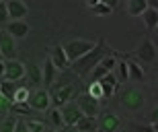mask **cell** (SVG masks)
<instances>
[{
  "instance_id": "obj_39",
  "label": "cell",
  "mask_w": 158,
  "mask_h": 132,
  "mask_svg": "<svg viewBox=\"0 0 158 132\" xmlns=\"http://www.w3.org/2000/svg\"><path fill=\"white\" fill-rule=\"evenodd\" d=\"M148 6L154 8V11H158V0H148Z\"/></svg>"
},
{
  "instance_id": "obj_23",
  "label": "cell",
  "mask_w": 158,
  "mask_h": 132,
  "mask_svg": "<svg viewBox=\"0 0 158 132\" xmlns=\"http://www.w3.org/2000/svg\"><path fill=\"white\" fill-rule=\"evenodd\" d=\"M47 116H49V122H52L56 128H64V116H62V109L60 108H49L47 109Z\"/></svg>"
},
{
  "instance_id": "obj_36",
  "label": "cell",
  "mask_w": 158,
  "mask_h": 132,
  "mask_svg": "<svg viewBox=\"0 0 158 132\" xmlns=\"http://www.w3.org/2000/svg\"><path fill=\"white\" fill-rule=\"evenodd\" d=\"M150 124H158V105L152 109V114H150Z\"/></svg>"
},
{
  "instance_id": "obj_10",
  "label": "cell",
  "mask_w": 158,
  "mask_h": 132,
  "mask_svg": "<svg viewBox=\"0 0 158 132\" xmlns=\"http://www.w3.org/2000/svg\"><path fill=\"white\" fill-rule=\"evenodd\" d=\"M115 64H117V58L113 54H107L103 60L99 62V64L93 68V72H90V77H93V81H99V78H103L107 74V72H111L113 68H115Z\"/></svg>"
},
{
  "instance_id": "obj_25",
  "label": "cell",
  "mask_w": 158,
  "mask_h": 132,
  "mask_svg": "<svg viewBox=\"0 0 158 132\" xmlns=\"http://www.w3.org/2000/svg\"><path fill=\"white\" fill-rule=\"evenodd\" d=\"M88 95L93 97V99H97V101H101V99H105V93H103V87H101L99 81H93V83L88 85Z\"/></svg>"
},
{
  "instance_id": "obj_31",
  "label": "cell",
  "mask_w": 158,
  "mask_h": 132,
  "mask_svg": "<svg viewBox=\"0 0 158 132\" xmlns=\"http://www.w3.org/2000/svg\"><path fill=\"white\" fill-rule=\"evenodd\" d=\"M93 11L97 12V15H101V17H109L113 8H109V6L103 4V2H99V4H94V6H93Z\"/></svg>"
},
{
  "instance_id": "obj_26",
  "label": "cell",
  "mask_w": 158,
  "mask_h": 132,
  "mask_svg": "<svg viewBox=\"0 0 158 132\" xmlns=\"http://www.w3.org/2000/svg\"><path fill=\"white\" fill-rule=\"evenodd\" d=\"M117 78H119V83H127L129 81V66L125 60H119L117 64Z\"/></svg>"
},
{
  "instance_id": "obj_18",
  "label": "cell",
  "mask_w": 158,
  "mask_h": 132,
  "mask_svg": "<svg viewBox=\"0 0 158 132\" xmlns=\"http://www.w3.org/2000/svg\"><path fill=\"white\" fill-rule=\"evenodd\" d=\"M74 126H76L80 132H97V128H99V120H97L94 116H82Z\"/></svg>"
},
{
  "instance_id": "obj_28",
  "label": "cell",
  "mask_w": 158,
  "mask_h": 132,
  "mask_svg": "<svg viewBox=\"0 0 158 132\" xmlns=\"http://www.w3.org/2000/svg\"><path fill=\"white\" fill-rule=\"evenodd\" d=\"M29 78H31V83L35 85H43V72H41L39 66H31V70H29Z\"/></svg>"
},
{
  "instance_id": "obj_14",
  "label": "cell",
  "mask_w": 158,
  "mask_h": 132,
  "mask_svg": "<svg viewBox=\"0 0 158 132\" xmlns=\"http://www.w3.org/2000/svg\"><path fill=\"white\" fill-rule=\"evenodd\" d=\"M135 56H138L142 62H154L156 60V46L152 43V39L146 37V39L140 43V48L135 50Z\"/></svg>"
},
{
  "instance_id": "obj_20",
  "label": "cell",
  "mask_w": 158,
  "mask_h": 132,
  "mask_svg": "<svg viewBox=\"0 0 158 132\" xmlns=\"http://www.w3.org/2000/svg\"><path fill=\"white\" fill-rule=\"evenodd\" d=\"M0 93L12 103V101H15V93H17V83L6 81V78H0Z\"/></svg>"
},
{
  "instance_id": "obj_35",
  "label": "cell",
  "mask_w": 158,
  "mask_h": 132,
  "mask_svg": "<svg viewBox=\"0 0 158 132\" xmlns=\"http://www.w3.org/2000/svg\"><path fill=\"white\" fill-rule=\"evenodd\" d=\"M134 130L135 132H154L152 126H142V124H134Z\"/></svg>"
},
{
  "instance_id": "obj_2",
  "label": "cell",
  "mask_w": 158,
  "mask_h": 132,
  "mask_svg": "<svg viewBox=\"0 0 158 132\" xmlns=\"http://www.w3.org/2000/svg\"><path fill=\"white\" fill-rule=\"evenodd\" d=\"M94 46H97V42H90V39H72V42H68L64 46V50H66V56H68V60H70V64H72V62H76L78 58L86 56Z\"/></svg>"
},
{
  "instance_id": "obj_1",
  "label": "cell",
  "mask_w": 158,
  "mask_h": 132,
  "mask_svg": "<svg viewBox=\"0 0 158 132\" xmlns=\"http://www.w3.org/2000/svg\"><path fill=\"white\" fill-rule=\"evenodd\" d=\"M107 54H109V46H107L105 39H101V42H97V46H94L86 56H82L76 62H72V68H74V72L80 74V77H88V74L93 72V68L99 64Z\"/></svg>"
},
{
  "instance_id": "obj_27",
  "label": "cell",
  "mask_w": 158,
  "mask_h": 132,
  "mask_svg": "<svg viewBox=\"0 0 158 132\" xmlns=\"http://www.w3.org/2000/svg\"><path fill=\"white\" fill-rule=\"evenodd\" d=\"M29 132H45V122L43 120H35V118H29V120H25Z\"/></svg>"
},
{
  "instance_id": "obj_12",
  "label": "cell",
  "mask_w": 158,
  "mask_h": 132,
  "mask_svg": "<svg viewBox=\"0 0 158 132\" xmlns=\"http://www.w3.org/2000/svg\"><path fill=\"white\" fill-rule=\"evenodd\" d=\"M6 11H8V19L12 21H23V17H27V4L23 0H6Z\"/></svg>"
},
{
  "instance_id": "obj_22",
  "label": "cell",
  "mask_w": 158,
  "mask_h": 132,
  "mask_svg": "<svg viewBox=\"0 0 158 132\" xmlns=\"http://www.w3.org/2000/svg\"><path fill=\"white\" fill-rule=\"evenodd\" d=\"M142 19H144V25H146L148 29H156V25H158V11H154V8L148 6L146 12L142 15Z\"/></svg>"
},
{
  "instance_id": "obj_24",
  "label": "cell",
  "mask_w": 158,
  "mask_h": 132,
  "mask_svg": "<svg viewBox=\"0 0 158 132\" xmlns=\"http://www.w3.org/2000/svg\"><path fill=\"white\" fill-rule=\"evenodd\" d=\"M127 66H129V81L131 83L144 81V70H142V66L138 62H127Z\"/></svg>"
},
{
  "instance_id": "obj_3",
  "label": "cell",
  "mask_w": 158,
  "mask_h": 132,
  "mask_svg": "<svg viewBox=\"0 0 158 132\" xmlns=\"http://www.w3.org/2000/svg\"><path fill=\"white\" fill-rule=\"evenodd\" d=\"M74 95V87L70 83H62V85H52L49 87V97H52V103L56 108H62L64 103H68Z\"/></svg>"
},
{
  "instance_id": "obj_33",
  "label": "cell",
  "mask_w": 158,
  "mask_h": 132,
  "mask_svg": "<svg viewBox=\"0 0 158 132\" xmlns=\"http://www.w3.org/2000/svg\"><path fill=\"white\" fill-rule=\"evenodd\" d=\"M0 109H4V112H8V109H10V101H8L2 93H0Z\"/></svg>"
},
{
  "instance_id": "obj_40",
  "label": "cell",
  "mask_w": 158,
  "mask_h": 132,
  "mask_svg": "<svg viewBox=\"0 0 158 132\" xmlns=\"http://www.w3.org/2000/svg\"><path fill=\"white\" fill-rule=\"evenodd\" d=\"M0 78H4V60H0Z\"/></svg>"
},
{
  "instance_id": "obj_9",
  "label": "cell",
  "mask_w": 158,
  "mask_h": 132,
  "mask_svg": "<svg viewBox=\"0 0 158 132\" xmlns=\"http://www.w3.org/2000/svg\"><path fill=\"white\" fill-rule=\"evenodd\" d=\"M78 108H80V112H82V116H99V112H101V105H99V101L97 99H93V97L88 95V93H82L80 97H78Z\"/></svg>"
},
{
  "instance_id": "obj_4",
  "label": "cell",
  "mask_w": 158,
  "mask_h": 132,
  "mask_svg": "<svg viewBox=\"0 0 158 132\" xmlns=\"http://www.w3.org/2000/svg\"><path fill=\"white\" fill-rule=\"evenodd\" d=\"M17 52H19L17 39L6 29H0V54H2V58L4 60H15L17 58Z\"/></svg>"
},
{
  "instance_id": "obj_16",
  "label": "cell",
  "mask_w": 158,
  "mask_h": 132,
  "mask_svg": "<svg viewBox=\"0 0 158 132\" xmlns=\"http://www.w3.org/2000/svg\"><path fill=\"white\" fill-rule=\"evenodd\" d=\"M6 31L19 42V39H23V37L29 35V25L25 23V21H10V23L6 25Z\"/></svg>"
},
{
  "instance_id": "obj_5",
  "label": "cell",
  "mask_w": 158,
  "mask_h": 132,
  "mask_svg": "<svg viewBox=\"0 0 158 132\" xmlns=\"http://www.w3.org/2000/svg\"><path fill=\"white\" fill-rule=\"evenodd\" d=\"M27 74V68L21 60H4V78L6 81H12V83H19L21 78Z\"/></svg>"
},
{
  "instance_id": "obj_21",
  "label": "cell",
  "mask_w": 158,
  "mask_h": 132,
  "mask_svg": "<svg viewBox=\"0 0 158 132\" xmlns=\"http://www.w3.org/2000/svg\"><path fill=\"white\" fill-rule=\"evenodd\" d=\"M8 112L17 116H33V108L29 105V101H12Z\"/></svg>"
},
{
  "instance_id": "obj_37",
  "label": "cell",
  "mask_w": 158,
  "mask_h": 132,
  "mask_svg": "<svg viewBox=\"0 0 158 132\" xmlns=\"http://www.w3.org/2000/svg\"><path fill=\"white\" fill-rule=\"evenodd\" d=\"M103 4H107L109 8H117V4H119V0H101Z\"/></svg>"
},
{
  "instance_id": "obj_47",
  "label": "cell",
  "mask_w": 158,
  "mask_h": 132,
  "mask_svg": "<svg viewBox=\"0 0 158 132\" xmlns=\"http://www.w3.org/2000/svg\"><path fill=\"white\" fill-rule=\"evenodd\" d=\"M156 31H158V25H156Z\"/></svg>"
},
{
  "instance_id": "obj_46",
  "label": "cell",
  "mask_w": 158,
  "mask_h": 132,
  "mask_svg": "<svg viewBox=\"0 0 158 132\" xmlns=\"http://www.w3.org/2000/svg\"><path fill=\"white\" fill-rule=\"evenodd\" d=\"M119 132H127V130H119Z\"/></svg>"
},
{
  "instance_id": "obj_13",
  "label": "cell",
  "mask_w": 158,
  "mask_h": 132,
  "mask_svg": "<svg viewBox=\"0 0 158 132\" xmlns=\"http://www.w3.org/2000/svg\"><path fill=\"white\" fill-rule=\"evenodd\" d=\"M101 87H103V93H105V99H109V97H113L115 93L119 91V78L115 77V72H107L103 78H99Z\"/></svg>"
},
{
  "instance_id": "obj_30",
  "label": "cell",
  "mask_w": 158,
  "mask_h": 132,
  "mask_svg": "<svg viewBox=\"0 0 158 132\" xmlns=\"http://www.w3.org/2000/svg\"><path fill=\"white\" fill-rule=\"evenodd\" d=\"M31 91L27 87H17V93H15V101H29Z\"/></svg>"
},
{
  "instance_id": "obj_41",
  "label": "cell",
  "mask_w": 158,
  "mask_h": 132,
  "mask_svg": "<svg viewBox=\"0 0 158 132\" xmlns=\"http://www.w3.org/2000/svg\"><path fill=\"white\" fill-rule=\"evenodd\" d=\"M99 2H101V0H86V4H88V6H90V8H93V6H94V4H99Z\"/></svg>"
},
{
  "instance_id": "obj_32",
  "label": "cell",
  "mask_w": 158,
  "mask_h": 132,
  "mask_svg": "<svg viewBox=\"0 0 158 132\" xmlns=\"http://www.w3.org/2000/svg\"><path fill=\"white\" fill-rule=\"evenodd\" d=\"M8 23V11H6V2L2 0L0 2V25H4Z\"/></svg>"
},
{
  "instance_id": "obj_15",
  "label": "cell",
  "mask_w": 158,
  "mask_h": 132,
  "mask_svg": "<svg viewBox=\"0 0 158 132\" xmlns=\"http://www.w3.org/2000/svg\"><path fill=\"white\" fill-rule=\"evenodd\" d=\"M49 58H52L53 66H56L58 70H66V68L70 66V60H68V56H66L64 46H53V48L49 50Z\"/></svg>"
},
{
  "instance_id": "obj_19",
  "label": "cell",
  "mask_w": 158,
  "mask_h": 132,
  "mask_svg": "<svg viewBox=\"0 0 158 132\" xmlns=\"http://www.w3.org/2000/svg\"><path fill=\"white\" fill-rule=\"evenodd\" d=\"M148 8V0H129L127 2V12L131 17H142Z\"/></svg>"
},
{
  "instance_id": "obj_38",
  "label": "cell",
  "mask_w": 158,
  "mask_h": 132,
  "mask_svg": "<svg viewBox=\"0 0 158 132\" xmlns=\"http://www.w3.org/2000/svg\"><path fill=\"white\" fill-rule=\"evenodd\" d=\"M62 132H80V130H78L76 126H64V128H62Z\"/></svg>"
},
{
  "instance_id": "obj_29",
  "label": "cell",
  "mask_w": 158,
  "mask_h": 132,
  "mask_svg": "<svg viewBox=\"0 0 158 132\" xmlns=\"http://www.w3.org/2000/svg\"><path fill=\"white\" fill-rule=\"evenodd\" d=\"M15 126H17V118L6 116L2 120V124H0V132H15Z\"/></svg>"
},
{
  "instance_id": "obj_17",
  "label": "cell",
  "mask_w": 158,
  "mask_h": 132,
  "mask_svg": "<svg viewBox=\"0 0 158 132\" xmlns=\"http://www.w3.org/2000/svg\"><path fill=\"white\" fill-rule=\"evenodd\" d=\"M41 72H43V85H45V87H52L53 81H56V72H58V68L53 66V62H52V58H49V56L43 60Z\"/></svg>"
},
{
  "instance_id": "obj_11",
  "label": "cell",
  "mask_w": 158,
  "mask_h": 132,
  "mask_svg": "<svg viewBox=\"0 0 158 132\" xmlns=\"http://www.w3.org/2000/svg\"><path fill=\"white\" fill-rule=\"evenodd\" d=\"M60 109H62V116H64V126H74V124L82 118V112H80V108H78L76 101L64 103Z\"/></svg>"
},
{
  "instance_id": "obj_42",
  "label": "cell",
  "mask_w": 158,
  "mask_h": 132,
  "mask_svg": "<svg viewBox=\"0 0 158 132\" xmlns=\"http://www.w3.org/2000/svg\"><path fill=\"white\" fill-rule=\"evenodd\" d=\"M4 116H6V112H4V109H0V118H4Z\"/></svg>"
},
{
  "instance_id": "obj_8",
  "label": "cell",
  "mask_w": 158,
  "mask_h": 132,
  "mask_svg": "<svg viewBox=\"0 0 158 132\" xmlns=\"http://www.w3.org/2000/svg\"><path fill=\"white\" fill-rule=\"evenodd\" d=\"M121 128V120L117 114L113 112H103L99 118V130L101 132H119Z\"/></svg>"
},
{
  "instance_id": "obj_43",
  "label": "cell",
  "mask_w": 158,
  "mask_h": 132,
  "mask_svg": "<svg viewBox=\"0 0 158 132\" xmlns=\"http://www.w3.org/2000/svg\"><path fill=\"white\" fill-rule=\"evenodd\" d=\"M152 128H154V132H158V124H152Z\"/></svg>"
},
{
  "instance_id": "obj_44",
  "label": "cell",
  "mask_w": 158,
  "mask_h": 132,
  "mask_svg": "<svg viewBox=\"0 0 158 132\" xmlns=\"http://www.w3.org/2000/svg\"><path fill=\"white\" fill-rule=\"evenodd\" d=\"M156 93H158V83H156Z\"/></svg>"
},
{
  "instance_id": "obj_6",
  "label": "cell",
  "mask_w": 158,
  "mask_h": 132,
  "mask_svg": "<svg viewBox=\"0 0 158 132\" xmlns=\"http://www.w3.org/2000/svg\"><path fill=\"white\" fill-rule=\"evenodd\" d=\"M121 105L129 112H138L144 105V95L138 89H125L121 93Z\"/></svg>"
},
{
  "instance_id": "obj_45",
  "label": "cell",
  "mask_w": 158,
  "mask_h": 132,
  "mask_svg": "<svg viewBox=\"0 0 158 132\" xmlns=\"http://www.w3.org/2000/svg\"><path fill=\"white\" fill-rule=\"evenodd\" d=\"M0 60H4V58H2V54H0Z\"/></svg>"
},
{
  "instance_id": "obj_34",
  "label": "cell",
  "mask_w": 158,
  "mask_h": 132,
  "mask_svg": "<svg viewBox=\"0 0 158 132\" xmlns=\"http://www.w3.org/2000/svg\"><path fill=\"white\" fill-rule=\"evenodd\" d=\"M15 132H29V128H27V124H25L23 120H17V126H15Z\"/></svg>"
},
{
  "instance_id": "obj_48",
  "label": "cell",
  "mask_w": 158,
  "mask_h": 132,
  "mask_svg": "<svg viewBox=\"0 0 158 132\" xmlns=\"http://www.w3.org/2000/svg\"><path fill=\"white\" fill-rule=\"evenodd\" d=\"M0 2H2V0H0Z\"/></svg>"
},
{
  "instance_id": "obj_7",
  "label": "cell",
  "mask_w": 158,
  "mask_h": 132,
  "mask_svg": "<svg viewBox=\"0 0 158 132\" xmlns=\"http://www.w3.org/2000/svg\"><path fill=\"white\" fill-rule=\"evenodd\" d=\"M49 103H52V97H49V91L47 89H37L29 97V105L35 112H47L49 109Z\"/></svg>"
}]
</instances>
